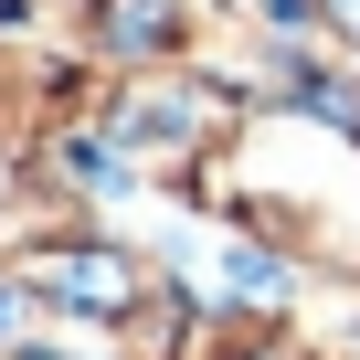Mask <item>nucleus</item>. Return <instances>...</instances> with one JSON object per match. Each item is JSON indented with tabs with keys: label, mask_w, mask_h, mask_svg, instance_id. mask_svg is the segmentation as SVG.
I'll return each mask as SVG.
<instances>
[{
	"label": "nucleus",
	"mask_w": 360,
	"mask_h": 360,
	"mask_svg": "<svg viewBox=\"0 0 360 360\" xmlns=\"http://www.w3.org/2000/svg\"><path fill=\"white\" fill-rule=\"evenodd\" d=\"M202 11L191 0H85V64L96 75H148V64H191Z\"/></svg>",
	"instance_id": "1"
},
{
	"label": "nucleus",
	"mask_w": 360,
	"mask_h": 360,
	"mask_svg": "<svg viewBox=\"0 0 360 360\" xmlns=\"http://www.w3.org/2000/svg\"><path fill=\"white\" fill-rule=\"evenodd\" d=\"M191 360H307V339L286 318H265V307H233V318H212L191 339Z\"/></svg>",
	"instance_id": "2"
},
{
	"label": "nucleus",
	"mask_w": 360,
	"mask_h": 360,
	"mask_svg": "<svg viewBox=\"0 0 360 360\" xmlns=\"http://www.w3.org/2000/svg\"><path fill=\"white\" fill-rule=\"evenodd\" d=\"M223 286H233V297H244V307H276V297H286V255H276V244H255V233H244V244H233V255H223Z\"/></svg>",
	"instance_id": "3"
},
{
	"label": "nucleus",
	"mask_w": 360,
	"mask_h": 360,
	"mask_svg": "<svg viewBox=\"0 0 360 360\" xmlns=\"http://www.w3.org/2000/svg\"><path fill=\"white\" fill-rule=\"evenodd\" d=\"M297 11H307V22L339 43V53H360V0H297Z\"/></svg>",
	"instance_id": "4"
}]
</instances>
